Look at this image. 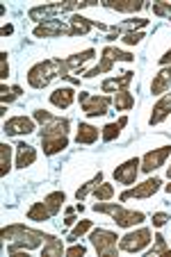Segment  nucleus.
<instances>
[{
	"label": "nucleus",
	"instance_id": "1",
	"mask_svg": "<svg viewBox=\"0 0 171 257\" xmlns=\"http://www.w3.org/2000/svg\"><path fill=\"white\" fill-rule=\"evenodd\" d=\"M0 239H3V241H10V248H7V250H10V255H16L21 248H25V250H32V248L46 243L48 234L37 232V230H30V228H25V225H21V223H14V225H7V228H3V232H0Z\"/></svg>",
	"mask_w": 171,
	"mask_h": 257
},
{
	"label": "nucleus",
	"instance_id": "2",
	"mask_svg": "<svg viewBox=\"0 0 171 257\" xmlns=\"http://www.w3.org/2000/svg\"><path fill=\"white\" fill-rule=\"evenodd\" d=\"M55 78H62V59H44L28 71V82L32 89L48 87Z\"/></svg>",
	"mask_w": 171,
	"mask_h": 257
},
{
	"label": "nucleus",
	"instance_id": "3",
	"mask_svg": "<svg viewBox=\"0 0 171 257\" xmlns=\"http://www.w3.org/2000/svg\"><path fill=\"white\" fill-rule=\"evenodd\" d=\"M94 209L101 214H110V216L114 218V223L121 225V228H132V225L142 223L144 218V212H135V209H123L121 205H112V203H103V200H98L96 205H94Z\"/></svg>",
	"mask_w": 171,
	"mask_h": 257
},
{
	"label": "nucleus",
	"instance_id": "4",
	"mask_svg": "<svg viewBox=\"0 0 171 257\" xmlns=\"http://www.w3.org/2000/svg\"><path fill=\"white\" fill-rule=\"evenodd\" d=\"M89 5H96L94 0H84V3H78V0H68V3H53V5H41V7H32L28 12V16L32 21H53L55 14H62V12H71V10H82V7H89Z\"/></svg>",
	"mask_w": 171,
	"mask_h": 257
},
{
	"label": "nucleus",
	"instance_id": "5",
	"mask_svg": "<svg viewBox=\"0 0 171 257\" xmlns=\"http://www.w3.org/2000/svg\"><path fill=\"white\" fill-rule=\"evenodd\" d=\"M117 62H135V55L126 53V50H119V48H114V46H105V48H103V62L98 64L96 68L84 73V78H96V75H103V73L112 71V66Z\"/></svg>",
	"mask_w": 171,
	"mask_h": 257
},
{
	"label": "nucleus",
	"instance_id": "6",
	"mask_svg": "<svg viewBox=\"0 0 171 257\" xmlns=\"http://www.w3.org/2000/svg\"><path fill=\"white\" fill-rule=\"evenodd\" d=\"M117 234L110 232V230H94L92 237H89V241H92V246L96 248L98 255L103 257H117Z\"/></svg>",
	"mask_w": 171,
	"mask_h": 257
},
{
	"label": "nucleus",
	"instance_id": "7",
	"mask_svg": "<svg viewBox=\"0 0 171 257\" xmlns=\"http://www.w3.org/2000/svg\"><path fill=\"white\" fill-rule=\"evenodd\" d=\"M148 243H151V230L139 228V230H135V232L123 234L121 241H119V248H121L123 252H139V250H144Z\"/></svg>",
	"mask_w": 171,
	"mask_h": 257
},
{
	"label": "nucleus",
	"instance_id": "8",
	"mask_svg": "<svg viewBox=\"0 0 171 257\" xmlns=\"http://www.w3.org/2000/svg\"><path fill=\"white\" fill-rule=\"evenodd\" d=\"M80 105L87 116H103L108 114V107L112 105L108 96H89L87 91H80Z\"/></svg>",
	"mask_w": 171,
	"mask_h": 257
},
{
	"label": "nucleus",
	"instance_id": "9",
	"mask_svg": "<svg viewBox=\"0 0 171 257\" xmlns=\"http://www.w3.org/2000/svg\"><path fill=\"white\" fill-rule=\"evenodd\" d=\"M94 55H96L94 53V48H87V50H82V53H78V55H71V57L62 59V80L71 78V73H78L80 68L89 62V59H94Z\"/></svg>",
	"mask_w": 171,
	"mask_h": 257
},
{
	"label": "nucleus",
	"instance_id": "10",
	"mask_svg": "<svg viewBox=\"0 0 171 257\" xmlns=\"http://www.w3.org/2000/svg\"><path fill=\"white\" fill-rule=\"evenodd\" d=\"M169 155H171V146H162V148H155V151H148L142 157V171L144 173H153L155 169H160L164 164Z\"/></svg>",
	"mask_w": 171,
	"mask_h": 257
},
{
	"label": "nucleus",
	"instance_id": "11",
	"mask_svg": "<svg viewBox=\"0 0 171 257\" xmlns=\"http://www.w3.org/2000/svg\"><path fill=\"white\" fill-rule=\"evenodd\" d=\"M160 185H162L160 178L146 180V182H142V185H137V187H132V189L123 191L119 198H121V200H130V198H151V196L155 194L157 189H160Z\"/></svg>",
	"mask_w": 171,
	"mask_h": 257
},
{
	"label": "nucleus",
	"instance_id": "12",
	"mask_svg": "<svg viewBox=\"0 0 171 257\" xmlns=\"http://www.w3.org/2000/svg\"><path fill=\"white\" fill-rule=\"evenodd\" d=\"M94 28H98V30H108L103 23H98V21H92V19H84V16H80V14H73L71 16V21H68V37H84V34L89 32V30H94Z\"/></svg>",
	"mask_w": 171,
	"mask_h": 257
},
{
	"label": "nucleus",
	"instance_id": "13",
	"mask_svg": "<svg viewBox=\"0 0 171 257\" xmlns=\"http://www.w3.org/2000/svg\"><path fill=\"white\" fill-rule=\"evenodd\" d=\"M68 32H71V30L57 19L39 23L34 28V37H39V39H55V37H62V34H68Z\"/></svg>",
	"mask_w": 171,
	"mask_h": 257
},
{
	"label": "nucleus",
	"instance_id": "14",
	"mask_svg": "<svg viewBox=\"0 0 171 257\" xmlns=\"http://www.w3.org/2000/svg\"><path fill=\"white\" fill-rule=\"evenodd\" d=\"M139 164H142V160H137V157L123 162V164L117 166V171H114V180L121 182V185H135V178H137V173H139Z\"/></svg>",
	"mask_w": 171,
	"mask_h": 257
},
{
	"label": "nucleus",
	"instance_id": "15",
	"mask_svg": "<svg viewBox=\"0 0 171 257\" xmlns=\"http://www.w3.org/2000/svg\"><path fill=\"white\" fill-rule=\"evenodd\" d=\"M32 130H34V121L28 116H14V118H10V121H5V125H3V132H5L7 137L30 135Z\"/></svg>",
	"mask_w": 171,
	"mask_h": 257
},
{
	"label": "nucleus",
	"instance_id": "16",
	"mask_svg": "<svg viewBox=\"0 0 171 257\" xmlns=\"http://www.w3.org/2000/svg\"><path fill=\"white\" fill-rule=\"evenodd\" d=\"M68 127H71V121H68V118L53 116L48 123H44V127H41V139H46V137H66Z\"/></svg>",
	"mask_w": 171,
	"mask_h": 257
},
{
	"label": "nucleus",
	"instance_id": "17",
	"mask_svg": "<svg viewBox=\"0 0 171 257\" xmlns=\"http://www.w3.org/2000/svg\"><path fill=\"white\" fill-rule=\"evenodd\" d=\"M75 100V91L71 87H59L55 89L53 93H50V102H53L55 107H59V109H66V107H71Z\"/></svg>",
	"mask_w": 171,
	"mask_h": 257
},
{
	"label": "nucleus",
	"instance_id": "18",
	"mask_svg": "<svg viewBox=\"0 0 171 257\" xmlns=\"http://www.w3.org/2000/svg\"><path fill=\"white\" fill-rule=\"evenodd\" d=\"M169 114H171V93H166V96L160 98L157 105L153 107V114H151V118H148V123H151V125H157V123H162Z\"/></svg>",
	"mask_w": 171,
	"mask_h": 257
},
{
	"label": "nucleus",
	"instance_id": "19",
	"mask_svg": "<svg viewBox=\"0 0 171 257\" xmlns=\"http://www.w3.org/2000/svg\"><path fill=\"white\" fill-rule=\"evenodd\" d=\"M34 160H37V151H34L30 144L16 146V166H19V169H25V166L34 164Z\"/></svg>",
	"mask_w": 171,
	"mask_h": 257
},
{
	"label": "nucleus",
	"instance_id": "20",
	"mask_svg": "<svg viewBox=\"0 0 171 257\" xmlns=\"http://www.w3.org/2000/svg\"><path fill=\"white\" fill-rule=\"evenodd\" d=\"M169 87H171V66H164V68H162V71L155 75V78H153V82H151V93L160 96V93H164Z\"/></svg>",
	"mask_w": 171,
	"mask_h": 257
},
{
	"label": "nucleus",
	"instance_id": "21",
	"mask_svg": "<svg viewBox=\"0 0 171 257\" xmlns=\"http://www.w3.org/2000/svg\"><path fill=\"white\" fill-rule=\"evenodd\" d=\"M103 5L108 7V10H114V12H139V10H144L142 0H105Z\"/></svg>",
	"mask_w": 171,
	"mask_h": 257
},
{
	"label": "nucleus",
	"instance_id": "22",
	"mask_svg": "<svg viewBox=\"0 0 171 257\" xmlns=\"http://www.w3.org/2000/svg\"><path fill=\"white\" fill-rule=\"evenodd\" d=\"M132 75H135L132 71H126V73H121L119 78H110V80H105L101 89H103V91H117V89L126 91V87L132 82Z\"/></svg>",
	"mask_w": 171,
	"mask_h": 257
},
{
	"label": "nucleus",
	"instance_id": "23",
	"mask_svg": "<svg viewBox=\"0 0 171 257\" xmlns=\"http://www.w3.org/2000/svg\"><path fill=\"white\" fill-rule=\"evenodd\" d=\"M41 146H44L46 155H55L68 146V137H46V139H41Z\"/></svg>",
	"mask_w": 171,
	"mask_h": 257
},
{
	"label": "nucleus",
	"instance_id": "24",
	"mask_svg": "<svg viewBox=\"0 0 171 257\" xmlns=\"http://www.w3.org/2000/svg\"><path fill=\"white\" fill-rule=\"evenodd\" d=\"M98 139V127L89 125V123H80L78 125V135H75V141L82 146H89Z\"/></svg>",
	"mask_w": 171,
	"mask_h": 257
},
{
	"label": "nucleus",
	"instance_id": "25",
	"mask_svg": "<svg viewBox=\"0 0 171 257\" xmlns=\"http://www.w3.org/2000/svg\"><path fill=\"white\" fill-rule=\"evenodd\" d=\"M64 255V246H62V239L53 237V234H48V239H46L44 248H41V257H62Z\"/></svg>",
	"mask_w": 171,
	"mask_h": 257
},
{
	"label": "nucleus",
	"instance_id": "26",
	"mask_svg": "<svg viewBox=\"0 0 171 257\" xmlns=\"http://www.w3.org/2000/svg\"><path fill=\"white\" fill-rule=\"evenodd\" d=\"M50 216H53V214H50V209L46 207L44 200H41V203H32V207L28 209V218H30V221H48Z\"/></svg>",
	"mask_w": 171,
	"mask_h": 257
},
{
	"label": "nucleus",
	"instance_id": "27",
	"mask_svg": "<svg viewBox=\"0 0 171 257\" xmlns=\"http://www.w3.org/2000/svg\"><path fill=\"white\" fill-rule=\"evenodd\" d=\"M64 200H66V196H64V191H53V194H48L44 198V203H46V207L50 209V214H57L59 209L64 207Z\"/></svg>",
	"mask_w": 171,
	"mask_h": 257
},
{
	"label": "nucleus",
	"instance_id": "28",
	"mask_svg": "<svg viewBox=\"0 0 171 257\" xmlns=\"http://www.w3.org/2000/svg\"><path fill=\"white\" fill-rule=\"evenodd\" d=\"M126 123H128V118L126 116H121L117 123H108V125L103 127V141H112V139H117L119 137V132H121V127H126Z\"/></svg>",
	"mask_w": 171,
	"mask_h": 257
},
{
	"label": "nucleus",
	"instance_id": "29",
	"mask_svg": "<svg viewBox=\"0 0 171 257\" xmlns=\"http://www.w3.org/2000/svg\"><path fill=\"white\" fill-rule=\"evenodd\" d=\"M112 102H114V107H117L119 112H126V109H132V107H135V98H132V93H128V91L114 93Z\"/></svg>",
	"mask_w": 171,
	"mask_h": 257
},
{
	"label": "nucleus",
	"instance_id": "30",
	"mask_svg": "<svg viewBox=\"0 0 171 257\" xmlns=\"http://www.w3.org/2000/svg\"><path fill=\"white\" fill-rule=\"evenodd\" d=\"M155 246L151 248V250L146 252V257H157V255H162V257H171V248L166 246V239L162 237V234H155Z\"/></svg>",
	"mask_w": 171,
	"mask_h": 257
},
{
	"label": "nucleus",
	"instance_id": "31",
	"mask_svg": "<svg viewBox=\"0 0 171 257\" xmlns=\"http://www.w3.org/2000/svg\"><path fill=\"white\" fill-rule=\"evenodd\" d=\"M101 182H103V171H98V173L94 175V178L89 180V182H84V185L80 187L78 191H75V198H78V200H84V198H87L89 191H94L98 185H101Z\"/></svg>",
	"mask_w": 171,
	"mask_h": 257
},
{
	"label": "nucleus",
	"instance_id": "32",
	"mask_svg": "<svg viewBox=\"0 0 171 257\" xmlns=\"http://www.w3.org/2000/svg\"><path fill=\"white\" fill-rule=\"evenodd\" d=\"M10 162H12V146L0 144V175H3V178H5L12 169Z\"/></svg>",
	"mask_w": 171,
	"mask_h": 257
},
{
	"label": "nucleus",
	"instance_id": "33",
	"mask_svg": "<svg viewBox=\"0 0 171 257\" xmlns=\"http://www.w3.org/2000/svg\"><path fill=\"white\" fill-rule=\"evenodd\" d=\"M87 230H92V221H87V218H82V221H80L78 225H75L73 230H71V232H68V241H78L80 237H82L84 232H87Z\"/></svg>",
	"mask_w": 171,
	"mask_h": 257
},
{
	"label": "nucleus",
	"instance_id": "34",
	"mask_svg": "<svg viewBox=\"0 0 171 257\" xmlns=\"http://www.w3.org/2000/svg\"><path fill=\"white\" fill-rule=\"evenodd\" d=\"M148 21L146 19H130V21H123V23L114 25V32H119V30H128V32H135V28H144Z\"/></svg>",
	"mask_w": 171,
	"mask_h": 257
},
{
	"label": "nucleus",
	"instance_id": "35",
	"mask_svg": "<svg viewBox=\"0 0 171 257\" xmlns=\"http://www.w3.org/2000/svg\"><path fill=\"white\" fill-rule=\"evenodd\" d=\"M114 196V187L108 185V182H101V185L94 189V198L96 200H110Z\"/></svg>",
	"mask_w": 171,
	"mask_h": 257
},
{
	"label": "nucleus",
	"instance_id": "36",
	"mask_svg": "<svg viewBox=\"0 0 171 257\" xmlns=\"http://www.w3.org/2000/svg\"><path fill=\"white\" fill-rule=\"evenodd\" d=\"M153 14L155 16H171V3H153Z\"/></svg>",
	"mask_w": 171,
	"mask_h": 257
},
{
	"label": "nucleus",
	"instance_id": "37",
	"mask_svg": "<svg viewBox=\"0 0 171 257\" xmlns=\"http://www.w3.org/2000/svg\"><path fill=\"white\" fill-rule=\"evenodd\" d=\"M144 39V34L142 32H126L123 34V44H128V46H135V44H139V41Z\"/></svg>",
	"mask_w": 171,
	"mask_h": 257
},
{
	"label": "nucleus",
	"instance_id": "38",
	"mask_svg": "<svg viewBox=\"0 0 171 257\" xmlns=\"http://www.w3.org/2000/svg\"><path fill=\"white\" fill-rule=\"evenodd\" d=\"M10 75V64H7V53H0V78L7 80Z\"/></svg>",
	"mask_w": 171,
	"mask_h": 257
},
{
	"label": "nucleus",
	"instance_id": "39",
	"mask_svg": "<svg viewBox=\"0 0 171 257\" xmlns=\"http://www.w3.org/2000/svg\"><path fill=\"white\" fill-rule=\"evenodd\" d=\"M0 93H3V96H0V100H3V105H5V102H12V100H14V98H16L14 89H7L5 84L0 87Z\"/></svg>",
	"mask_w": 171,
	"mask_h": 257
},
{
	"label": "nucleus",
	"instance_id": "40",
	"mask_svg": "<svg viewBox=\"0 0 171 257\" xmlns=\"http://www.w3.org/2000/svg\"><path fill=\"white\" fill-rule=\"evenodd\" d=\"M50 118H53V114L46 112V109H37V112H34V121H39L41 125H44V123H48Z\"/></svg>",
	"mask_w": 171,
	"mask_h": 257
},
{
	"label": "nucleus",
	"instance_id": "41",
	"mask_svg": "<svg viewBox=\"0 0 171 257\" xmlns=\"http://www.w3.org/2000/svg\"><path fill=\"white\" fill-rule=\"evenodd\" d=\"M166 221H169V214H164V212L153 214V225H155V228H162Z\"/></svg>",
	"mask_w": 171,
	"mask_h": 257
},
{
	"label": "nucleus",
	"instance_id": "42",
	"mask_svg": "<svg viewBox=\"0 0 171 257\" xmlns=\"http://www.w3.org/2000/svg\"><path fill=\"white\" fill-rule=\"evenodd\" d=\"M84 252H87V248H84L82 243H80V246H71V248H68V250H66V255H68V257H78V255L82 257Z\"/></svg>",
	"mask_w": 171,
	"mask_h": 257
},
{
	"label": "nucleus",
	"instance_id": "43",
	"mask_svg": "<svg viewBox=\"0 0 171 257\" xmlns=\"http://www.w3.org/2000/svg\"><path fill=\"white\" fill-rule=\"evenodd\" d=\"M160 64H162V66H171V50H166V53L162 55V57H160Z\"/></svg>",
	"mask_w": 171,
	"mask_h": 257
},
{
	"label": "nucleus",
	"instance_id": "44",
	"mask_svg": "<svg viewBox=\"0 0 171 257\" xmlns=\"http://www.w3.org/2000/svg\"><path fill=\"white\" fill-rule=\"evenodd\" d=\"M0 32H3V37H10V34L14 32V25H3V30H0Z\"/></svg>",
	"mask_w": 171,
	"mask_h": 257
},
{
	"label": "nucleus",
	"instance_id": "45",
	"mask_svg": "<svg viewBox=\"0 0 171 257\" xmlns=\"http://www.w3.org/2000/svg\"><path fill=\"white\" fill-rule=\"evenodd\" d=\"M164 189H166V194H169V196H171V185H166V187H164Z\"/></svg>",
	"mask_w": 171,
	"mask_h": 257
},
{
	"label": "nucleus",
	"instance_id": "46",
	"mask_svg": "<svg viewBox=\"0 0 171 257\" xmlns=\"http://www.w3.org/2000/svg\"><path fill=\"white\" fill-rule=\"evenodd\" d=\"M166 175H169V178H171V166H169V169H166Z\"/></svg>",
	"mask_w": 171,
	"mask_h": 257
},
{
	"label": "nucleus",
	"instance_id": "47",
	"mask_svg": "<svg viewBox=\"0 0 171 257\" xmlns=\"http://www.w3.org/2000/svg\"><path fill=\"white\" fill-rule=\"evenodd\" d=\"M169 19H171V16H169Z\"/></svg>",
	"mask_w": 171,
	"mask_h": 257
}]
</instances>
